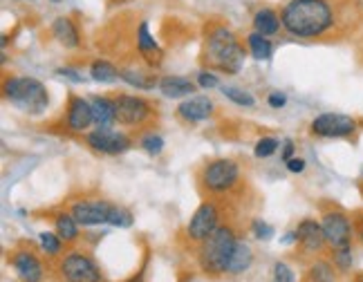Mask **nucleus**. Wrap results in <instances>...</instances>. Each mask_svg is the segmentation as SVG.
Instances as JSON below:
<instances>
[{"instance_id":"f257e3e1","label":"nucleus","mask_w":363,"mask_h":282,"mask_svg":"<svg viewBox=\"0 0 363 282\" xmlns=\"http://www.w3.org/2000/svg\"><path fill=\"white\" fill-rule=\"evenodd\" d=\"M350 0H289L281 11V23L294 38H323L350 18Z\"/></svg>"},{"instance_id":"f03ea898","label":"nucleus","mask_w":363,"mask_h":282,"mask_svg":"<svg viewBox=\"0 0 363 282\" xmlns=\"http://www.w3.org/2000/svg\"><path fill=\"white\" fill-rule=\"evenodd\" d=\"M202 61L208 67L220 69V72L235 74V72H240V67L245 63V50L227 25L213 23L208 27L206 38H204Z\"/></svg>"},{"instance_id":"7ed1b4c3","label":"nucleus","mask_w":363,"mask_h":282,"mask_svg":"<svg viewBox=\"0 0 363 282\" xmlns=\"http://www.w3.org/2000/svg\"><path fill=\"white\" fill-rule=\"evenodd\" d=\"M5 98L25 115H43L50 106L48 88L32 77H9L3 86Z\"/></svg>"},{"instance_id":"20e7f679","label":"nucleus","mask_w":363,"mask_h":282,"mask_svg":"<svg viewBox=\"0 0 363 282\" xmlns=\"http://www.w3.org/2000/svg\"><path fill=\"white\" fill-rule=\"evenodd\" d=\"M238 244V237L231 227H218L211 235H208L202 249H200V264L206 273H227L231 256Z\"/></svg>"},{"instance_id":"39448f33","label":"nucleus","mask_w":363,"mask_h":282,"mask_svg":"<svg viewBox=\"0 0 363 282\" xmlns=\"http://www.w3.org/2000/svg\"><path fill=\"white\" fill-rule=\"evenodd\" d=\"M200 181L204 184L206 191H211L216 195L222 193H229L238 186L240 181V168L235 162L231 159H216V162H208L202 168V175Z\"/></svg>"},{"instance_id":"423d86ee","label":"nucleus","mask_w":363,"mask_h":282,"mask_svg":"<svg viewBox=\"0 0 363 282\" xmlns=\"http://www.w3.org/2000/svg\"><path fill=\"white\" fill-rule=\"evenodd\" d=\"M310 130L314 137L320 139H343L357 132V119L339 115V112H325V115H318L312 121Z\"/></svg>"},{"instance_id":"0eeeda50","label":"nucleus","mask_w":363,"mask_h":282,"mask_svg":"<svg viewBox=\"0 0 363 282\" xmlns=\"http://www.w3.org/2000/svg\"><path fill=\"white\" fill-rule=\"evenodd\" d=\"M218 227H220V208L213 202H204L191 215V222L186 227V235H189L191 242L202 244Z\"/></svg>"},{"instance_id":"6e6552de","label":"nucleus","mask_w":363,"mask_h":282,"mask_svg":"<svg viewBox=\"0 0 363 282\" xmlns=\"http://www.w3.org/2000/svg\"><path fill=\"white\" fill-rule=\"evenodd\" d=\"M113 101L117 110V123L121 125H142L152 115V106L142 96L119 94Z\"/></svg>"},{"instance_id":"1a4fd4ad","label":"nucleus","mask_w":363,"mask_h":282,"mask_svg":"<svg viewBox=\"0 0 363 282\" xmlns=\"http://www.w3.org/2000/svg\"><path fill=\"white\" fill-rule=\"evenodd\" d=\"M320 227H323L325 239L332 249H343L352 244V224L343 210H328Z\"/></svg>"},{"instance_id":"9d476101","label":"nucleus","mask_w":363,"mask_h":282,"mask_svg":"<svg viewBox=\"0 0 363 282\" xmlns=\"http://www.w3.org/2000/svg\"><path fill=\"white\" fill-rule=\"evenodd\" d=\"M61 273L67 282H101V271L83 253H69L61 262Z\"/></svg>"},{"instance_id":"9b49d317","label":"nucleus","mask_w":363,"mask_h":282,"mask_svg":"<svg viewBox=\"0 0 363 282\" xmlns=\"http://www.w3.org/2000/svg\"><path fill=\"white\" fill-rule=\"evenodd\" d=\"M86 141L92 150L104 154H121L133 146L130 137H125L123 132H117L113 128H96L86 137Z\"/></svg>"},{"instance_id":"f8f14e48","label":"nucleus","mask_w":363,"mask_h":282,"mask_svg":"<svg viewBox=\"0 0 363 282\" xmlns=\"http://www.w3.org/2000/svg\"><path fill=\"white\" fill-rule=\"evenodd\" d=\"M110 210H113V204L106 200H88L77 202L69 213L74 215L79 227H96V224H104L110 220Z\"/></svg>"},{"instance_id":"ddd939ff","label":"nucleus","mask_w":363,"mask_h":282,"mask_svg":"<svg viewBox=\"0 0 363 282\" xmlns=\"http://www.w3.org/2000/svg\"><path fill=\"white\" fill-rule=\"evenodd\" d=\"M90 123H94L92 103H88L83 96H69L67 119H65L67 130H72V132H86L90 128Z\"/></svg>"},{"instance_id":"4468645a","label":"nucleus","mask_w":363,"mask_h":282,"mask_svg":"<svg viewBox=\"0 0 363 282\" xmlns=\"http://www.w3.org/2000/svg\"><path fill=\"white\" fill-rule=\"evenodd\" d=\"M296 242L301 244V249L305 253H316L320 251L325 244H328V239H325V233H323V227L316 222V220H303L298 224V229H296Z\"/></svg>"},{"instance_id":"2eb2a0df","label":"nucleus","mask_w":363,"mask_h":282,"mask_svg":"<svg viewBox=\"0 0 363 282\" xmlns=\"http://www.w3.org/2000/svg\"><path fill=\"white\" fill-rule=\"evenodd\" d=\"M11 264L23 282H40L43 280V264L32 251H16L11 256Z\"/></svg>"},{"instance_id":"dca6fc26","label":"nucleus","mask_w":363,"mask_h":282,"mask_svg":"<svg viewBox=\"0 0 363 282\" xmlns=\"http://www.w3.org/2000/svg\"><path fill=\"white\" fill-rule=\"evenodd\" d=\"M211 112H213V103L208 96H191L186 101H182L177 108L179 119L186 123H200L211 117Z\"/></svg>"},{"instance_id":"f3484780","label":"nucleus","mask_w":363,"mask_h":282,"mask_svg":"<svg viewBox=\"0 0 363 282\" xmlns=\"http://www.w3.org/2000/svg\"><path fill=\"white\" fill-rule=\"evenodd\" d=\"M137 52L144 56V61L155 67L162 63V50L157 45V40L150 36V30H148V21H142L137 27Z\"/></svg>"},{"instance_id":"a211bd4d","label":"nucleus","mask_w":363,"mask_h":282,"mask_svg":"<svg viewBox=\"0 0 363 282\" xmlns=\"http://www.w3.org/2000/svg\"><path fill=\"white\" fill-rule=\"evenodd\" d=\"M52 34L63 47H79L81 45L79 27L74 25L72 18H67V16H61V18H57L52 23Z\"/></svg>"},{"instance_id":"6ab92c4d","label":"nucleus","mask_w":363,"mask_h":282,"mask_svg":"<svg viewBox=\"0 0 363 282\" xmlns=\"http://www.w3.org/2000/svg\"><path fill=\"white\" fill-rule=\"evenodd\" d=\"M92 115L96 128H113V123H117V110L115 101L106 96H96L92 98Z\"/></svg>"},{"instance_id":"aec40b11","label":"nucleus","mask_w":363,"mask_h":282,"mask_svg":"<svg viewBox=\"0 0 363 282\" xmlns=\"http://www.w3.org/2000/svg\"><path fill=\"white\" fill-rule=\"evenodd\" d=\"M281 27H283L281 16H278L274 9L262 7V9L256 11V16H254V30L258 34H262V36H274V34H278V30H281Z\"/></svg>"},{"instance_id":"412c9836","label":"nucleus","mask_w":363,"mask_h":282,"mask_svg":"<svg viewBox=\"0 0 363 282\" xmlns=\"http://www.w3.org/2000/svg\"><path fill=\"white\" fill-rule=\"evenodd\" d=\"M160 90L164 92V96H169V98L191 96L195 92V83L184 79V77H164L160 81Z\"/></svg>"},{"instance_id":"4be33fe9","label":"nucleus","mask_w":363,"mask_h":282,"mask_svg":"<svg viewBox=\"0 0 363 282\" xmlns=\"http://www.w3.org/2000/svg\"><path fill=\"white\" fill-rule=\"evenodd\" d=\"M119 79H123L125 83H128V86H133L137 90H152L155 86H160L157 74L144 72V69H133V67L119 69Z\"/></svg>"},{"instance_id":"5701e85b","label":"nucleus","mask_w":363,"mask_h":282,"mask_svg":"<svg viewBox=\"0 0 363 282\" xmlns=\"http://www.w3.org/2000/svg\"><path fill=\"white\" fill-rule=\"evenodd\" d=\"M251 262H254V253H251V249H249L247 242L238 239V244H235V251H233V256H231V262H229L227 273L238 276V273H242V271L249 269Z\"/></svg>"},{"instance_id":"b1692460","label":"nucleus","mask_w":363,"mask_h":282,"mask_svg":"<svg viewBox=\"0 0 363 282\" xmlns=\"http://www.w3.org/2000/svg\"><path fill=\"white\" fill-rule=\"evenodd\" d=\"M54 227H57V235L63 242H74L79 237V222L72 213H59L54 218Z\"/></svg>"},{"instance_id":"393cba45","label":"nucleus","mask_w":363,"mask_h":282,"mask_svg":"<svg viewBox=\"0 0 363 282\" xmlns=\"http://www.w3.org/2000/svg\"><path fill=\"white\" fill-rule=\"evenodd\" d=\"M247 45H249L251 54H254V59H258V61H267V59H272V54H274L272 40L267 36L258 34V32H251L247 36Z\"/></svg>"},{"instance_id":"a878e982","label":"nucleus","mask_w":363,"mask_h":282,"mask_svg":"<svg viewBox=\"0 0 363 282\" xmlns=\"http://www.w3.org/2000/svg\"><path fill=\"white\" fill-rule=\"evenodd\" d=\"M90 74H92V79H94L96 83H113V81L119 79V69H117L113 63H110V61L99 59V61H94V63H92Z\"/></svg>"},{"instance_id":"bb28decb","label":"nucleus","mask_w":363,"mask_h":282,"mask_svg":"<svg viewBox=\"0 0 363 282\" xmlns=\"http://www.w3.org/2000/svg\"><path fill=\"white\" fill-rule=\"evenodd\" d=\"M222 94H225L229 101H233L235 106H242V108H254V96H251L249 92L240 90V88H222Z\"/></svg>"},{"instance_id":"cd10ccee","label":"nucleus","mask_w":363,"mask_h":282,"mask_svg":"<svg viewBox=\"0 0 363 282\" xmlns=\"http://www.w3.org/2000/svg\"><path fill=\"white\" fill-rule=\"evenodd\" d=\"M108 224H113V227H119V229H128V227H133V213H130L128 208L113 206Z\"/></svg>"},{"instance_id":"c85d7f7f","label":"nucleus","mask_w":363,"mask_h":282,"mask_svg":"<svg viewBox=\"0 0 363 282\" xmlns=\"http://www.w3.org/2000/svg\"><path fill=\"white\" fill-rule=\"evenodd\" d=\"M310 282H334V269L330 262H316L310 269Z\"/></svg>"},{"instance_id":"c756f323","label":"nucleus","mask_w":363,"mask_h":282,"mask_svg":"<svg viewBox=\"0 0 363 282\" xmlns=\"http://www.w3.org/2000/svg\"><path fill=\"white\" fill-rule=\"evenodd\" d=\"M63 239L57 235V233H40V247H43L48 253H50V256H59V253H61V249H63Z\"/></svg>"},{"instance_id":"7c9ffc66","label":"nucleus","mask_w":363,"mask_h":282,"mask_svg":"<svg viewBox=\"0 0 363 282\" xmlns=\"http://www.w3.org/2000/svg\"><path fill=\"white\" fill-rule=\"evenodd\" d=\"M334 266L339 271H350L352 266V249L343 247V249H334Z\"/></svg>"},{"instance_id":"2f4dec72","label":"nucleus","mask_w":363,"mask_h":282,"mask_svg":"<svg viewBox=\"0 0 363 282\" xmlns=\"http://www.w3.org/2000/svg\"><path fill=\"white\" fill-rule=\"evenodd\" d=\"M276 148H278V139H274V137H262V139H258L254 152H256L258 159H264V157H272V154L276 152Z\"/></svg>"},{"instance_id":"473e14b6","label":"nucleus","mask_w":363,"mask_h":282,"mask_svg":"<svg viewBox=\"0 0 363 282\" xmlns=\"http://www.w3.org/2000/svg\"><path fill=\"white\" fill-rule=\"evenodd\" d=\"M142 148L148 152V154H160L162 150H164V139L162 137H157V135H146L144 139H142Z\"/></svg>"},{"instance_id":"72a5a7b5","label":"nucleus","mask_w":363,"mask_h":282,"mask_svg":"<svg viewBox=\"0 0 363 282\" xmlns=\"http://www.w3.org/2000/svg\"><path fill=\"white\" fill-rule=\"evenodd\" d=\"M251 231H254V235L258 239H269L274 235V227L267 222H262V220H254L251 222Z\"/></svg>"},{"instance_id":"f704fd0d","label":"nucleus","mask_w":363,"mask_h":282,"mask_svg":"<svg viewBox=\"0 0 363 282\" xmlns=\"http://www.w3.org/2000/svg\"><path fill=\"white\" fill-rule=\"evenodd\" d=\"M274 282H294V273H291V269H289L287 264L276 262V266H274Z\"/></svg>"},{"instance_id":"c9c22d12","label":"nucleus","mask_w":363,"mask_h":282,"mask_svg":"<svg viewBox=\"0 0 363 282\" xmlns=\"http://www.w3.org/2000/svg\"><path fill=\"white\" fill-rule=\"evenodd\" d=\"M198 86L202 88V90H211V88H218L220 86V81H218V77L213 74V72H200L198 74Z\"/></svg>"},{"instance_id":"e433bc0d","label":"nucleus","mask_w":363,"mask_h":282,"mask_svg":"<svg viewBox=\"0 0 363 282\" xmlns=\"http://www.w3.org/2000/svg\"><path fill=\"white\" fill-rule=\"evenodd\" d=\"M285 164H287V171L289 173H303L305 171V159H301V157H291Z\"/></svg>"},{"instance_id":"4c0bfd02","label":"nucleus","mask_w":363,"mask_h":282,"mask_svg":"<svg viewBox=\"0 0 363 282\" xmlns=\"http://www.w3.org/2000/svg\"><path fill=\"white\" fill-rule=\"evenodd\" d=\"M267 103H269L272 108H283V106L287 103V96L281 94V92H272L269 98H267Z\"/></svg>"},{"instance_id":"58836bf2","label":"nucleus","mask_w":363,"mask_h":282,"mask_svg":"<svg viewBox=\"0 0 363 282\" xmlns=\"http://www.w3.org/2000/svg\"><path fill=\"white\" fill-rule=\"evenodd\" d=\"M59 74H63V77H67V79H72L74 83H81V81H83V77H79V74L74 72V69H65V67H63V69H59Z\"/></svg>"},{"instance_id":"ea45409f","label":"nucleus","mask_w":363,"mask_h":282,"mask_svg":"<svg viewBox=\"0 0 363 282\" xmlns=\"http://www.w3.org/2000/svg\"><path fill=\"white\" fill-rule=\"evenodd\" d=\"M291 152H294V144H291V139L285 141V148H283V159H291Z\"/></svg>"},{"instance_id":"a19ab883","label":"nucleus","mask_w":363,"mask_h":282,"mask_svg":"<svg viewBox=\"0 0 363 282\" xmlns=\"http://www.w3.org/2000/svg\"><path fill=\"white\" fill-rule=\"evenodd\" d=\"M359 239H361V244H363V227H361V231H359Z\"/></svg>"},{"instance_id":"79ce46f5","label":"nucleus","mask_w":363,"mask_h":282,"mask_svg":"<svg viewBox=\"0 0 363 282\" xmlns=\"http://www.w3.org/2000/svg\"><path fill=\"white\" fill-rule=\"evenodd\" d=\"M52 3H61V0H52Z\"/></svg>"},{"instance_id":"37998d69","label":"nucleus","mask_w":363,"mask_h":282,"mask_svg":"<svg viewBox=\"0 0 363 282\" xmlns=\"http://www.w3.org/2000/svg\"><path fill=\"white\" fill-rule=\"evenodd\" d=\"M110 3H117V0H110Z\"/></svg>"},{"instance_id":"c03bdc74","label":"nucleus","mask_w":363,"mask_h":282,"mask_svg":"<svg viewBox=\"0 0 363 282\" xmlns=\"http://www.w3.org/2000/svg\"><path fill=\"white\" fill-rule=\"evenodd\" d=\"M32 3H34V0H32Z\"/></svg>"}]
</instances>
